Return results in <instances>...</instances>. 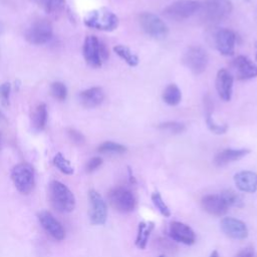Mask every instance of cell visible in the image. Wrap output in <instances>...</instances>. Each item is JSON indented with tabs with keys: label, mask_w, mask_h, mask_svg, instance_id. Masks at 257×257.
I'll return each instance as SVG.
<instances>
[{
	"label": "cell",
	"mask_w": 257,
	"mask_h": 257,
	"mask_svg": "<svg viewBox=\"0 0 257 257\" xmlns=\"http://www.w3.org/2000/svg\"><path fill=\"white\" fill-rule=\"evenodd\" d=\"M233 5L230 0H205L201 2L199 18L205 25H216L229 16Z\"/></svg>",
	"instance_id": "6da1fadb"
},
{
	"label": "cell",
	"mask_w": 257,
	"mask_h": 257,
	"mask_svg": "<svg viewBox=\"0 0 257 257\" xmlns=\"http://www.w3.org/2000/svg\"><path fill=\"white\" fill-rule=\"evenodd\" d=\"M49 199L52 206L59 212L69 213L75 208L73 193L59 181L54 180L49 184Z\"/></svg>",
	"instance_id": "7a4b0ae2"
},
{
	"label": "cell",
	"mask_w": 257,
	"mask_h": 257,
	"mask_svg": "<svg viewBox=\"0 0 257 257\" xmlns=\"http://www.w3.org/2000/svg\"><path fill=\"white\" fill-rule=\"evenodd\" d=\"M83 21L87 27L101 31H113L118 26L117 16L106 8L90 11L84 17Z\"/></svg>",
	"instance_id": "3957f363"
},
{
	"label": "cell",
	"mask_w": 257,
	"mask_h": 257,
	"mask_svg": "<svg viewBox=\"0 0 257 257\" xmlns=\"http://www.w3.org/2000/svg\"><path fill=\"white\" fill-rule=\"evenodd\" d=\"M107 199L111 207L120 213L133 212L136 208V198L127 188L116 186L107 193Z\"/></svg>",
	"instance_id": "277c9868"
},
{
	"label": "cell",
	"mask_w": 257,
	"mask_h": 257,
	"mask_svg": "<svg viewBox=\"0 0 257 257\" xmlns=\"http://www.w3.org/2000/svg\"><path fill=\"white\" fill-rule=\"evenodd\" d=\"M11 179L14 186L21 194H29L35 186L34 170L26 163H21L13 167Z\"/></svg>",
	"instance_id": "5b68a950"
},
{
	"label": "cell",
	"mask_w": 257,
	"mask_h": 257,
	"mask_svg": "<svg viewBox=\"0 0 257 257\" xmlns=\"http://www.w3.org/2000/svg\"><path fill=\"white\" fill-rule=\"evenodd\" d=\"M201 6L200 1L178 0L170 4L163 11V15L171 20L182 21L198 13Z\"/></svg>",
	"instance_id": "8992f818"
},
{
	"label": "cell",
	"mask_w": 257,
	"mask_h": 257,
	"mask_svg": "<svg viewBox=\"0 0 257 257\" xmlns=\"http://www.w3.org/2000/svg\"><path fill=\"white\" fill-rule=\"evenodd\" d=\"M208 60L209 57L207 51L199 45L190 46L182 57L185 66L195 74H201L206 70Z\"/></svg>",
	"instance_id": "52a82bcc"
},
{
	"label": "cell",
	"mask_w": 257,
	"mask_h": 257,
	"mask_svg": "<svg viewBox=\"0 0 257 257\" xmlns=\"http://www.w3.org/2000/svg\"><path fill=\"white\" fill-rule=\"evenodd\" d=\"M139 21L143 30L153 38L163 39L166 38L169 33V29L166 23L153 13L144 12L140 14Z\"/></svg>",
	"instance_id": "ba28073f"
},
{
	"label": "cell",
	"mask_w": 257,
	"mask_h": 257,
	"mask_svg": "<svg viewBox=\"0 0 257 257\" xmlns=\"http://www.w3.org/2000/svg\"><path fill=\"white\" fill-rule=\"evenodd\" d=\"M88 201H89V210L88 216L90 223L92 225H103L106 222L107 218V206L101 195L90 189L88 191Z\"/></svg>",
	"instance_id": "9c48e42d"
},
{
	"label": "cell",
	"mask_w": 257,
	"mask_h": 257,
	"mask_svg": "<svg viewBox=\"0 0 257 257\" xmlns=\"http://www.w3.org/2000/svg\"><path fill=\"white\" fill-rule=\"evenodd\" d=\"M52 37V26L45 19L33 22L25 31V39L34 45L48 42Z\"/></svg>",
	"instance_id": "30bf717a"
},
{
	"label": "cell",
	"mask_w": 257,
	"mask_h": 257,
	"mask_svg": "<svg viewBox=\"0 0 257 257\" xmlns=\"http://www.w3.org/2000/svg\"><path fill=\"white\" fill-rule=\"evenodd\" d=\"M38 220L42 228L53 239L61 241L65 238V229L62 224L48 211H41L38 214Z\"/></svg>",
	"instance_id": "8fae6325"
},
{
	"label": "cell",
	"mask_w": 257,
	"mask_h": 257,
	"mask_svg": "<svg viewBox=\"0 0 257 257\" xmlns=\"http://www.w3.org/2000/svg\"><path fill=\"white\" fill-rule=\"evenodd\" d=\"M222 232L229 238L243 240L248 237V228L246 224L236 218L224 217L220 222Z\"/></svg>",
	"instance_id": "7c38bea8"
},
{
	"label": "cell",
	"mask_w": 257,
	"mask_h": 257,
	"mask_svg": "<svg viewBox=\"0 0 257 257\" xmlns=\"http://www.w3.org/2000/svg\"><path fill=\"white\" fill-rule=\"evenodd\" d=\"M83 56L85 61L92 67H100L102 59L100 56V41L96 36L88 35L84 39Z\"/></svg>",
	"instance_id": "4fadbf2b"
},
{
	"label": "cell",
	"mask_w": 257,
	"mask_h": 257,
	"mask_svg": "<svg viewBox=\"0 0 257 257\" xmlns=\"http://www.w3.org/2000/svg\"><path fill=\"white\" fill-rule=\"evenodd\" d=\"M169 235L173 240L185 245H192L196 242V234L193 229L179 221H174L170 224Z\"/></svg>",
	"instance_id": "5bb4252c"
},
{
	"label": "cell",
	"mask_w": 257,
	"mask_h": 257,
	"mask_svg": "<svg viewBox=\"0 0 257 257\" xmlns=\"http://www.w3.org/2000/svg\"><path fill=\"white\" fill-rule=\"evenodd\" d=\"M201 206L208 214L215 217H222L226 215L229 209L221 195L217 194L205 195L201 199Z\"/></svg>",
	"instance_id": "9a60e30c"
},
{
	"label": "cell",
	"mask_w": 257,
	"mask_h": 257,
	"mask_svg": "<svg viewBox=\"0 0 257 257\" xmlns=\"http://www.w3.org/2000/svg\"><path fill=\"white\" fill-rule=\"evenodd\" d=\"M218 51L225 56L233 55L236 44V34L231 29H220L215 37Z\"/></svg>",
	"instance_id": "2e32d148"
},
{
	"label": "cell",
	"mask_w": 257,
	"mask_h": 257,
	"mask_svg": "<svg viewBox=\"0 0 257 257\" xmlns=\"http://www.w3.org/2000/svg\"><path fill=\"white\" fill-rule=\"evenodd\" d=\"M233 82H234V77L227 69L222 68L218 71L216 76V81H215L216 89L219 96L225 101H229L232 97Z\"/></svg>",
	"instance_id": "e0dca14e"
},
{
	"label": "cell",
	"mask_w": 257,
	"mask_h": 257,
	"mask_svg": "<svg viewBox=\"0 0 257 257\" xmlns=\"http://www.w3.org/2000/svg\"><path fill=\"white\" fill-rule=\"evenodd\" d=\"M232 65L236 70L237 78L240 80L251 79L257 76V65L253 63L247 56H237L233 60Z\"/></svg>",
	"instance_id": "ac0fdd59"
},
{
	"label": "cell",
	"mask_w": 257,
	"mask_h": 257,
	"mask_svg": "<svg viewBox=\"0 0 257 257\" xmlns=\"http://www.w3.org/2000/svg\"><path fill=\"white\" fill-rule=\"evenodd\" d=\"M237 188L244 193H255L257 191V173L252 171H241L234 175Z\"/></svg>",
	"instance_id": "d6986e66"
},
{
	"label": "cell",
	"mask_w": 257,
	"mask_h": 257,
	"mask_svg": "<svg viewBox=\"0 0 257 257\" xmlns=\"http://www.w3.org/2000/svg\"><path fill=\"white\" fill-rule=\"evenodd\" d=\"M104 99V92L101 87L94 86L79 93L80 103L86 108H93L101 104Z\"/></svg>",
	"instance_id": "ffe728a7"
},
{
	"label": "cell",
	"mask_w": 257,
	"mask_h": 257,
	"mask_svg": "<svg viewBox=\"0 0 257 257\" xmlns=\"http://www.w3.org/2000/svg\"><path fill=\"white\" fill-rule=\"evenodd\" d=\"M249 153L250 151L248 149H226L218 153L213 162L217 167H223L244 158Z\"/></svg>",
	"instance_id": "44dd1931"
},
{
	"label": "cell",
	"mask_w": 257,
	"mask_h": 257,
	"mask_svg": "<svg viewBox=\"0 0 257 257\" xmlns=\"http://www.w3.org/2000/svg\"><path fill=\"white\" fill-rule=\"evenodd\" d=\"M47 121V108L44 103L38 104L31 115V124L34 131L41 132Z\"/></svg>",
	"instance_id": "7402d4cb"
},
{
	"label": "cell",
	"mask_w": 257,
	"mask_h": 257,
	"mask_svg": "<svg viewBox=\"0 0 257 257\" xmlns=\"http://www.w3.org/2000/svg\"><path fill=\"white\" fill-rule=\"evenodd\" d=\"M155 228V223L154 222H140L139 224V228H138V234H137V238L135 241V244L137 247H139L140 249H145L148 241H149V237L152 233V231Z\"/></svg>",
	"instance_id": "603a6c76"
},
{
	"label": "cell",
	"mask_w": 257,
	"mask_h": 257,
	"mask_svg": "<svg viewBox=\"0 0 257 257\" xmlns=\"http://www.w3.org/2000/svg\"><path fill=\"white\" fill-rule=\"evenodd\" d=\"M41 9H43L46 13L56 15L60 13L64 6L65 0H33Z\"/></svg>",
	"instance_id": "cb8c5ba5"
},
{
	"label": "cell",
	"mask_w": 257,
	"mask_h": 257,
	"mask_svg": "<svg viewBox=\"0 0 257 257\" xmlns=\"http://www.w3.org/2000/svg\"><path fill=\"white\" fill-rule=\"evenodd\" d=\"M182 99L181 89L174 83L169 84L163 92V100L169 105H177Z\"/></svg>",
	"instance_id": "d4e9b609"
},
{
	"label": "cell",
	"mask_w": 257,
	"mask_h": 257,
	"mask_svg": "<svg viewBox=\"0 0 257 257\" xmlns=\"http://www.w3.org/2000/svg\"><path fill=\"white\" fill-rule=\"evenodd\" d=\"M113 51L123 59L130 66L135 67L139 64V57L132 52V50L124 45H116L113 47Z\"/></svg>",
	"instance_id": "484cf974"
},
{
	"label": "cell",
	"mask_w": 257,
	"mask_h": 257,
	"mask_svg": "<svg viewBox=\"0 0 257 257\" xmlns=\"http://www.w3.org/2000/svg\"><path fill=\"white\" fill-rule=\"evenodd\" d=\"M220 195L224 199V201L226 202L228 207L242 208L244 206L242 196L240 194H238L237 192L231 190V189H227V190L222 191V193Z\"/></svg>",
	"instance_id": "4316f807"
},
{
	"label": "cell",
	"mask_w": 257,
	"mask_h": 257,
	"mask_svg": "<svg viewBox=\"0 0 257 257\" xmlns=\"http://www.w3.org/2000/svg\"><path fill=\"white\" fill-rule=\"evenodd\" d=\"M53 164L61 173L65 174V175H71L74 172L73 167L71 166L70 162L61 153H57L54 156Z\"/></svg>",
	"instance_id": "83f0119b"
},
{
	"label": "cell",
	"mask_w": 257,
	"mask_h": 257,
	"mask_svg": "<svg viewBox=\"0 0 257 257\" xmlns=\"http://www.w3.org/2000/svg\"><path fill=\"white\" fill-rule=\"evenodd\" d=\"M97 151L101 154H123L126 152V148L114 142H104L98 146Z\"/></svg>",
	"instance_id": "f1b7e54d"
},
{
	"label": "cell",
	"mask_w": 257,
	"mask_h": 257,
	"mask_svg": "<svg viewBox=\"0 0 257 257\" xmlns=\"http://www.w3.org/2000/svg\"><path fill=\"white\" fill-rule=\"evenodd\" d=\"M151 199L153 204L155 205V207L157 208V210L160 212V214L163 217L169 218L171 216V210L169 209V207L167 206V204L164 202L161 194L158 191H155L154 193H152L151 195Z\"/></svg>",
	"instance_id": "f546056e"
},
{
	"label": "cell",
	"mask_w": 257,
	"mask_h": 257,
	"mask_svg": "<svg viewBox=\"0 0 257 257\" xmlns=\"http://www.w3.org/2000/svg\"><path fill=\"white\" fill-rule=\"evenodd\" d=\"M158 128L161 131H165V132H169L171 134L177 135V134L183 133L186 130V126L184 123L179 121H165L160 123L158 125Z\"/></svg>",
	"instance_id": "4dcf8cb0"
},
{
	"label": "cell",
	"mask_w": 257,
	"mask_h": 257,
	"mask_svg": "<svg viewBox=\"0 0 257 257\" xmlns=\"http://www.w3.org/2000/svg\"><path fill=\"white\" fill-rule=\"evenodd\" d=\"M50 91L53 97L58 100H64L67 96V88L64 85V83L60 81L53 82L50 86Z\"/></svg>",
	"instance_id": "1f68e13d"
},
{
	"label": "cell",
	"mask_w": 257,
	"mask_h": 257,
	"mask_svg": "<svg viewBox=\"0 0 257 257\" xmlns=\"http://www.w3.org/2000/svg\"><path fill=\"white\" fill-rule=\"evenodd\" d=\"M206 123H207L209 130L216 135H223L228 130L227 124H217L212 118V113L206 114Z\"/></svg>",
	"instance_id": "d6a6232c"
},
{
	"label": "cell",
	"mask_w": 257,
	"mask_h": 257,
	"mask_svg": "<svg viewBox=\"0 0 257 257\" xmlns=\"http://www.w3.org/2000/svg\"><path fill=\"white\" fill-rule=\"evenodd\" d=\"M10 90H11V84L9 82H4L0 84V101L3 106L8 105Z\"/></svg>",
	"instance_id": "836d02e7"
},
{
	"label": "cell",
	"mask_w": 257,
	"mask_h": 257,
	"mask_svg": "<svg viewBox=\"0 0 257 257\" xmlns=\"http://www.w3.org/2000/svg\"><path fill=\"white\" fill-rule=\"evenodd\" d=\"M102 165V159L100 157L91 158L85 165V171L87 173H92L97 170Z\"/></svg>",
	"instance_id": "e575fe53"
},
{
	"label": "cell",
	"mask_w": 257,
	"mask_h": 257,
	"mask_svg": "<svg viewBox=\"0 0 257 257\" xmlns=\"http://www.w3.org/2000/svg\"><path fill=\"white\" fill-rule=\"evenodd\" d=\"M68 137H69V139H70L74 144H76V145H81V144H83L84 141H85L83 135H82L80 132L75 131V130H73V128L68 130Z\"/></svg>",
	"instance_id": "d590c367"
},
{
	"label": "cell",
	"mask_w": 257,
	"mask_h": 257,
	"mask_svg": "<svg viewBox=\"0 0 257 257\" xmlns=\"http://www.w3.org/2000/svg\"><path fill=\"white\" fill-rule=\"evenodd\" d=\"M235 257H255V252L252 247H245L241 249Z\"/></svg>",
	"instance_id": "8d00e7d4"
},
{
	"label": "cell",
	"mask_w": 257,
	"mask_h": 257,
	"mask_svg": "<svg viewBox=\"0 0 257 257\" xmlns=\"http://www.w3.org/2000/svg\"><path fill=\"white\" fill-rule=\"evenodd\" d=\"M100 56H101L102 61L106 60L108 57V49H107L106 45L101 41H100Z\"/></svg>",
	"instance_id": "74e56055"
},
{
	"label": "cell",
	"mask_w": 257,
	"mask_h": 257,
	"mask_svg": "<svg viewBox=\"0 0 257 257\" xmlns=\"http://www.w3.org/2000/svg\"><path fill=\"white\" fill-rule=\"evenodd\" d=\"M127 169H128V180H130V183H131V184H136V183H137V180H136V178L134 177L131 168L128 167Z\"/></svg>",
	"instance_id": "f35d334b"
},
{
	"label": "cell",
	"mask_w": 257,
	"mask_h": 257,
	"mask_svg": "<svg viewBox=\"0 0 257 257\" xmlns=\"http://www.w3.org/2000/svg\"><path fill=\"white\" fill-rule=\"evenodd\" d=\"M210 257H220V256H219V253H218V251H217V250H214V251L211 253Z\"/></svg>",
	"instance_id": "ab89813d"
},
{
	"label": "cell",
	"mask_w": 257,
	"mask_h": 257,
	"mask_svg": "<svg viewBox=\"0 0 257 257\" xmlns=\"http://www.w3.org/2000/svg\"><path fill=\"white\" fill-rule=\"evenodd\" d=\"M255 59H256V61H257V41H256V43H255Z\"/></svg>",
	"instance_id": "60d3db41"
},
{
	"label": "cell",
	"mask_w": 257,
	"mask_h": 257,
	"mask_svg": "<svg viewBox=\"0 0 257 257\" xmlns=\"http://www.w3.org/2000/svg\"><path fill=\"white\" fill-rule=\"evenodd\" d=\"M159 257H165V255H160Z\"/></svg>",
	"instance_id": "b9f144b4"
},
{
	"label": "cell",
	"mask_w": 257,
	"mask_h": 257,
	"mask_svg": "<svg viewBox=\"0 0 257 257\" xmlns=\"http://www.w3.org/2000/svg\"><path fill=\"white\" fill-rule=\"evenodd\" d=\"M0 138H1V135H0Z\"/></svg>",
	"instance_id": "7bdbcfd3"
}]
</instances>
